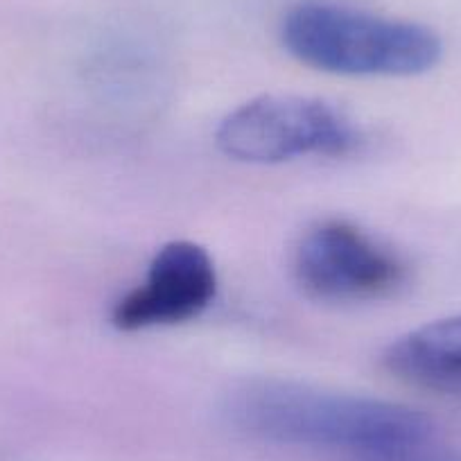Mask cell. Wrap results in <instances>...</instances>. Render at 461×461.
Here are the masks:
<instances>
[{
  "instance_id": "6da1fadb",
  "label": "cell",
  "mask_w": 461,
  "mask_h": 461,
  "mask_svg": "<svg viewBox=\"0 0 461 461\" xmlns=\"http://www.w3.org/2000/svg\"><path fill=\"white\" fill-rule=\"evenodd\" d=\"M224 411L233 428L260 441L341 452L348 461L434 434L432 420L411 407L287 378L240 383Z\"/></svg>"
},
{
  "instance_id": "7a4b0ae2",
  "label": "cell",
  "mask_w": 461,
  "mask_h": 461,
  "mask_svg": "<svg viewBox=\"0 0 461 461\" xmlns=\"http://www.w3.org/2000/svg\"><path fill=\"white\" fill-rule=\"evenodd\" d=\"M281 41L301 64L346 77H414L441 61L432 28L374 12L303 0L281 23Z\"/></svg>"
},
{
  "instance_id": "3957f363",
  "label": "cell",
  "mask_w": 461,
  "mask_h": 461,
  "mask_svg": "<svg viewBox=\"0 0 461 461\" xmlns=\"http://www.w3.org/2000/svg\"><path fill=\"white\" fill-rule=\"evenodd\" d=\"M215 140L233 161L276 166L303 157H346L360 148L362 136L344 111L319 97L260 95L230 111Z\"/></svg>"
},
{
  "instance_id": "277c9868",
  "label": "cell",
  "mask_w": 461,
  "mask_h": 461,
  "mask_svg": "<svg viewBox=\"0 0 461 461\" xmlns=\"http://www.w3.org/2000/svg\"><path fill=\"white\" fill-rule=\"evenodd\" d=\"M294 276L305 294L328 303L392 299L410 283L398 251L348 220H321L301 236Z\"/></svg>"
},
{
  "instance_id": "5b68a950",
  "label": "cell",
  "mask_w": 461,
  "mask_h": 461,
  "mask_svg": "<svg viewBox=\"0 0 461 461\" xmlns=\"http://www.w3.org/2000/svg\"><path fill=\"white\" fill-rule=\"evenodd\" d=\"M217 296L211 254L190 240H172L154 254L145 278L115 301L111 323L134 332L197 319Z\"/></svg>"
},
{
  "instance_id": "8992f818",
  "label": "cell",
  "mask_w": 461,
  "mask_h": 461,
  "mask_svg": "<svg viewBox=\"0 0 461 461\" xmlns=\"http://www.w3.org/2000/svg\"><path fill=\"white\" fill-rule=\"evenodd\" d=\"M383 365L411 387L461 398V314L396 337L384 348Z\"/></svg>"
},
{
  "instance_id": "52a82bcc",
  "label": "cell",
  "mask_w": 461,
  "mask_h": 461,
  "mask_svg": "<svg viewBox=\"0 0 461 461\" xmlns=\"http://www.w3.org/2000/svg\"><path fill=\"white\" fill-rule=\"evenodd\" d=\"M353 461H461V452L450 446H443L434 434H429V437L410 443L405 447H398V450Z\"/></svg>"
}]
</instances>
